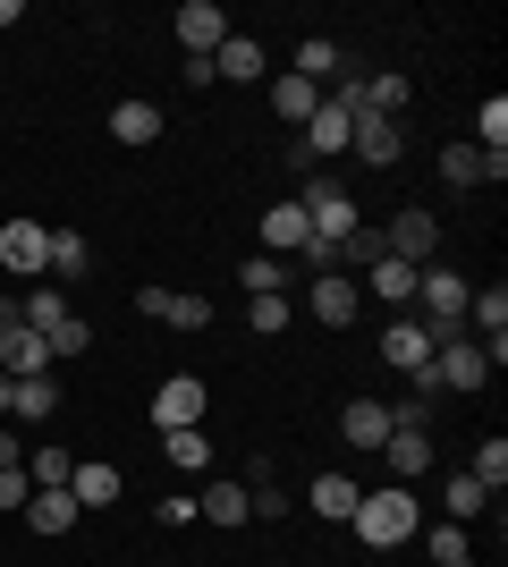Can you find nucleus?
Instances as JSON below:
<instances>
[{
  "label": "nucleus",
  "mask_w": 508,
  "mask_h": 567,
  "mask_svg": "<svg viewBox=\"0 0 508 567\" xmlns=\"http://www.w3.org/2000/svg\"><path fill=\"white\" fill-rule=\"evenodd\" d=\"M475 144H484V153H508V102H500V94L475 111Z\"/></svg>",
  "instance_id": "37"
},
{
  "label": "nucleus",
  "mask_w": 508,
  "mask_h": 567,
  "mask_svg": "<svg viewBox=\"0 0 508 567\" xmlns=\"http://www.w3.org/2000/svg\"><path fill=\"white\" fill-rule=\"evenodd\" d=\"M111 136L120 144H153L162 136V111H153V102H120V111H111Z\"/></svg>",
  "instance_id": "31"
},
{
  "label": "nucleus",
  "mask_w": 508,
  "mask_h": 567,
  "mask_svg": "<svg viewBox=\"0 0 508 567\" xmlns=\"http://www.w3.org/2000/svg\"><path fill=\"white\" fill-rule=\"evenodd\" d=\"M162 450H169V466H178V474H204V466H212V441H204V424L162 432Z\"/></svg>",
  "instance_id": "30"
},
{
  "label": "nucleus",
  "mask_w": 508,
  "mask_h": 567,
  "mask_svg": "<svg viewBox=\"0 0 508 567\" xmlns=\"http://www.w3.org/2000/svg\"><path fill=\"white\" fill-rule=\"evenodd\" d=\"M0 373H51V348H43V331H25V322H0Z\"/></svg>",
  "instance_id": "16"
},
{
  "label": "nucleus",
  "mask_w": 508,
  "mask_h": 567,
  "mask_svg": "<svg viewBox=\"0 0 508 567\" xmlns=\"http://www.w3.org/2000/svg\"><path fill=\"white\" fill-rule=\"evenodd\" d=\"M339 432H348L356 450H382V441H390V406H382V399H348V415H339Z\"/></svg>",
  "instance_id": "22"
},
{
  "label": "nucleus",
  "mask_w": 508,
  "mask_h": 567,
  "mask_svg": "<svg viewBox=\"0 0 508 567\" xmlns=\"http://www.w3.org/2000/svg\"><path fill=\"white\" fill-rule=\"evenodd\" d=\"M415 280H424V271H407V262H364V288H373V297H382V306H398V313H407L415 306Z\"/></svg>",
  "instance_id": "20"
},
{
  "label": "nucleus",
  "mask_w": 508,
  "mask_h": 567,
  "mask_svg": "<svg viewBox=\"0 0 508 567\" xmlns=\"http://www.w3.org/2000/svg\"><path fill=\"white\" fill-rule=\"evenodd\" d=\"M458 567H475V559H458Z\"/></svg>",
  "instance_id": "42"
},
{
  "label": "nucleus",
  "mask_w": 508,
  "mask_h": 567,
  "mask_svg": "<svg viewBox=\"0 0 508 567\" xmlns=\"http://www.w3.org/2000/svg\"><path fill=\"white\" fill-rule=\"evenodd\" d=\"M356 483H348V474H314V492H305V508H314V517H331V525H348L356 517Z\"/></svg>",
  "instance_id": "24"
},
{
  "label": "nucleus",
  "mask_w": 508,
  "mask_h": 567,
  "mask_svg": "<svg viewBox=\"0 0 508 567\" xmlns=\"http://www.w3.org/2000/svg\"><path fill=\"white\" fill-rule=\"evenodd\" d=\"M271 111H280V127H305V118L322 111V85H305L297 69H280L271 76Z\"/></svg>",
  "instance_id": "18"
},
{
  "label": "nucleus",
  "mask_w": 508,
  "mask_h": 567,
  "mask_svg": "<svg viewBox=\"0 0 508 567\" xmlns=\"http://www.w3.org/2000/svg\"><path fill=\"white\" fill-rule=\"evenodd\" d=\"M60 415V381L51 373H25L18 390H9V424H51Z\"/></svg>",
  "instance_id": "17"
},
{
  "label": "nucleus",
  "mask_w": 508,
  "mask_h": 567,
  "mask_svg": "<svg viewBox=\"0 0 508 567\" xmlns=\"http://www.w3.org/2000/svg\"><path fill=\"white\" fill-rule=\"evenodd\" d=\"M238 280H246V297H280L289 262H280V255H246V271H238Z\"/></svg>",
  "instance_id": "36"
},
{
  "label": "nucleus",
  "mask_w": 508,
  "mask_h": 567,
  "mask_svg": "<svg viewBox=\"0 0 508 567\" xmlns=\"http://www.w3.org/2000/svg\"><path fill=\"white\" fill-rule=\"evenodd\" d=\"M348 525H356V543L398 550V543L415 534V525H424V508H415V492H407V483H382V492H364V499H356V517H348Z\"/></svg>",
  "instance_id": "1"
},
{
  "label": "nucleus",
  "mask_w": 508,
  "mask_h": 567,
  "mask_svg": "<svg viewBox=\"0 0 508 567\" xmlns=\"http://www.w3.org/2000/svg\"><path fill=\"white\" fill-rule=\"evenodd\" d=\"M43 348H51V364H76V355L94 348V331H85V313H69L60 331H43Z\"/></svg>",
  "instance_id": "35"
},
{
  "label": "nucleus",
  "mask_w": 508,
  "mask_h": 567,
  "mask_svg": "<svg viewBox=\"0 0 508 567\" xmlns=\"http://www.w3.org/2000/svg\"><path fill=\"white\" fill-rule=\"evenodd\" d=\"M212 76H229V85H263V76H271V51L255 43V34H229V43L212 51Z\"/></svg>",
  "instance_id": "14"
},
{
  "label": "nucleus",
  "mask_w": 508,
  "mask_h": 567,
  "mask_svg": "<svg viewBox=\"0 0 508 567\" xmlns=\"http://www.w3.org/2000/svg\"><path fill=\"white\" fill-rule=\"evenodd\" d=\"M433 381H440V390H484V381H491V355H484V339H440V348H433Z\"/></svg>",
  "instance_id": "7"
},
{
  "label": "nucleus",
  "mask_w": 508,
  "mask_h": 567,
  "mask_svg": "<svg viewBox=\"0 0 508 567\" xmlns=\"http://www.w3.org/2000/svg\"><path fill=\"white\" fill-rule=\"evenodd\" d=\"M382 457H390V483H415V474L433 466V432H390Z\"/></svg>",
  "instance_id": "21"
},
{
  "label": "nucleus",
  "mask_w": 508,
  "mask_h": 567,
  "mask_svg": "<svg viewBox=\"0 0 508 567\" xmlns=\"http://www.w3.org/2000/svg\"><path fill=\"white\" fill-rule=\"evenodd\" d=\"M255 237H263V255H297V246H305V237H314V220H305V204H271L263 220H255Z\"/></svg>",
  "instance_id": "15"
},
{
  "label": "nucleus",
  "mask_w": 508,
  "mask_h": 567,
  "mask_svg": "<svg viewBox=\"0 0 508 567\" xmlns=\"http://www.w3.org/2000/svg\"><path fill=\"white\" fill-rule=\"evenodd\" d=\"M69 499H76V508H111V499H120V466L85 457V466L69 474Z\"/></svg>",
  "instance_id": "23"
},
{
  "label": "nucleus",
  "mask_w": 508,
  "mask_h": 567,
  "mask_svg": "<svg viewBox=\"0 0 508 567\" xmlns=\"http://www.w3.org/2000/svg\"><path fill=\"white\" fill-rule=\"evenodd\" d=\"M204 406H212V390L195 373H169L162 390H153V432H187V424H204Z\"/></svg>",
  "instance_id": "6"
},
{
  "label": "nucleus",
  "mask_w": 508,
  "mask_h": 567,
  "mask_svg": "<svg viewBox=\"0 0 508 567\" xmlns=\"http://www.w3.org/2000/svg\"><path fill=\"white\" fill-rule=\"evenodd\" d=\"M69 474H76L69 450H34L25 457V483H34V492H69Z\"/></svg>",
  "instance_id": "32"
},
{
  "label": "nucleus",
  "mask_w": 508,
  "mask_h": 567,
  "mask_svg": "<svg viewBox=\"0 0 508 567\" xmlns=\"http://www.w3.org/2000/svg\"><path fill=\"white\" fill-rule=\"evenodd\" d=\"M433 559H440V567L466 559V525H433Z\"/></svg>",
  "instance_id": "40"
},
{
  "label": "nucleus",
  "mask_w": 508,
  "mask_h": 567,
  "mask_svg": "<svg viewBox=\"0 0 508 567\" xmlns=\"http://www.w3.org/2000/svg\"><path fill=\"white\" fill-rule=\"evenodd\" d=\"M466 474H475V483L500 499V483H508V441H500V432H484V450H475V466H466Z\"/></svg>",
  "instance_id": "34"
},
{
  "label": "nucleus",
  "mask_w": 508,
  "mask_h": 567,
  "mask_svg": "<svg viewBox=\"0 0 508 567\" xmlns=\"http://www.w3.org/2000/svg\"><path fill=\"white\" fill-rule=\"evenodd\" d=\"M169 25H178V43H187V60H212V51L229 43V18H220L212 0H187V9H178Z\"/></svg>",
  "instance_id": "12"
},
{
  "label": "nucleus",
  "mask_w": 508,
  "mask_h": 567,
  "mask_svg": "<svg viewBox=\"0 0 508 567\" xmlns=\"http://www.w3.org/2000/svg\"><path fill=\"white\" fill-rule=\"evenodd\" d=\"M466 322L484 339H508V288H475V306H466Z\"/></svg>",
  "instance_id": "33"
},
{
  "label": "nucleus",
  "mask_w": 508,
  "mask_h": 567,
  "mask_svg": "<svg viewBox=\"0 0 508 567\" xmlns=\"http://www.w3.org/2000/svg\"><path fill=\"white\" fill-rule=\"evenodd\" d=\"M348 127H356V102L322 94V111L305 118V153H314V162H339V153H348Z\"/></svg>",
  "instance_id": "13"
},
{
  "label": "nucleus",
  "mask_w": 508,
  "mask_h": 567,
  "mask_svg": "<svg viewBox=\"0 0 508 567\" xmlns=\"http://www.w3.org/2000/svg\"><path fill=\"white\" fill-rule=\"evenodd\" d=\"M69 313H76V306H69V288H51V280L34 288V297H18V322H25V331H60Z\"/></svg>",
  "instance_id": "25"
},
{
  "label": "nucleus",
  "mask_w": 508,
  "mask_h": 567,
  "mask_svg": "<svg viewBox=\"0 0 508 567\" xmlns=\"http://www.w3.org/2000/svg\"><path fill=\"white\" fill-rule=\"evenodd\" d=\"M297 204H305V220H314V237H331V246H348V237L364 229V220H356V195L339 187L331 169H314V178H305V195H297Z\"/></svg>",
  "instance_id": "3"
},
{
  "label": "nucleus",
  "mask_w": 508,
  "mask_h": 567,
  "mask_svg": "<svg viewBox=\"0 0 508 567\" xmlns=\"http://www.w3.org/2000/svg\"><path fill=\"white\" fill-rule=\"evenodd\" d=\"M297 262H305V271H348V246H331V237H305V246H297Z\"/></svg>",
  "instance_id": "38"
},
{
  "label": "nucleus",
  "mask_w": 508,
  "mask_h": 567,
  "mask_svg": "<svg viewBox=\"0 0 508 567\" xmlns=\"http://www.w3.org/2000/svg\"><path fill=\"white\" fill-rule=\"evenodd\" d=\"M195 517H212V525H246V517H255V499H246V483H212V492L195 499Z\"/></svg>",
  "instance_id": "28"
},
{
  "label": "nucleus",
  "mask_w": 508,
  "mask_h": 567,
  "mask_svg": "<svg viewBox=\"0 0 508 567\" xmlns=\"http://www.w3.org/2000/svg\"><path fill=\"white\" fill-rule=\"evenodd\" d=\"M85 271H94V255H85V237H76V229H51L43 280H51V288H69V280H85Z\"/></svg>",
  "instance_id": "19"
},
{
  "label": "nucleus",
  "mask_w": 508,
  "mask_h": 567,
  "mask_svg": "<svg viewBox=\"0 0 508 567\" xmlns=\"http://www.w3.org/2000/svg\"><path fill=\"white\" fill-rule=\"evenodd\" d=\"M348 153H356L364 169H398V162H407V136H398V118L356 111V127H348Z\"/></svg>",
  "instance_id": "8"
},
{
  "label": "nucleus",
  "mask_w": 508,
  "mask_h": 567,
  "mask_svg": "<svg viewBox=\"0 0 508 567\" xmlns=\"http://www.w3.org/2000/svg\"><path fill=\"white\" fill-rule=\"evenodd\" d=\"M433 246H440V220L424 213V204H407V213L382 229V255H390V262H407V271H424V262H433Z\"/></svg>",
  "instance_id": "5"
},
{
  "label": "nucleus",
  "mask_w": 508,
  "mask_h": 567,
  "mask_svg": "<svg viewBox=\"0 0 508 567\" xmlns=\"http://www.w3.org/2000/svg\"><path fill=\"white\" fill-rule=\"evenodd\" d=\"M433 348H440V339L424 331L415 313H398V322H390V331H382V364H398V373H407L415 390H424V399H433V390H440V381H433Z\"/></svg>",
  "instance_id": "4"
},
{
  "label": "nucleus",
  "mask_w": 508,
  "mask_h": 567,
  "mask_svg": "<svg viewBox=\"0 0 508 567\" xmlns=\"http://www.w3.org/2000/svg\"><path fill=\"white\" fill-rule=\"evenodd\" d=\"M34 499V483H25V466H0V508H25Z\"/></svg>",
  "instance_id": "41"
},
{
  "label": "nucleus",
  "mask_w": 508,
  "mask_h": 567,
  "mask_svg": "<svg viewBox=\"0 0 508 567\" xmlns=\"http://www.w3.org/2000/svg\"><path fill=\"white\" fill-rule=\"evenodd\" d=\"M43 255H51L43 220H9V229H0V262H9L18 280H43Z\"/></svg>",
  "instance_id": "11"
},
{
  "label": "nucleus",
  "mask_w": 508,
  "mask_h": 567,
  "mask_svg": "<svg viewBox=\"0 0 508 567\" xmlns=\"http://www.w3.org/2000/svg\"><path fill=\"white\" fill-rule=\"evenodd\" d=\"M415 306H424V331H433V339H458V331H466V306H475V288H466L449 262H424Z\"/></svg>",
  "instance_id": "2"
},
{
  "label": "nucleus",
  "mask_w": 508,
  "mask_h": 567,
  "mask_svg": "<svg viewBox=\"0 0 508 567\" xmlns=\"http://www.w3.org/2000/svg\"><path fill=\"white\" fill-rule=\"evenodd\" d=\"M18 517H25V525H34V534L51 543V534H69V525H76V499H69V492H34V499L18 508Z\"/></svg>",
  "instance_id": "26"
},
{
  "label": "nucleus",
  "mask_w": 508,
  "mask_h": 567,
  "mask_svg": "<svg viewBox=\"0 0 508 567\" xmlns=\"http://www.w3.org/2000/svg\"><path fill=\"white\" fill-rule=\"evenodd\" d=\"M246 322H255L263 339H280V331H289V297H255V306H246Z\"/></svg>",
  "instance_id": "39"
},
{
  "label": "nucleus",
  "mask_w": 508,
  "mask_h": 567,
  "mask_svg": "<svg viewBox=\"0 0 508 567\" xmlns=\"http://www.w3.org/2000/svg\"><path fill=\"white\" fill-rule=\"evenodd\" d=\"M440 508H449V525H466V517H484V508H491V492L475 483V474H449V483H440Z\"/></svg>",
  "instance_id": "29"
},
{
  "label": "nucleus",
  "mask_w": 508,
  "mask_h": 567,
  "mask_svg": "<svg viewBox=\"0 0 508 567\" xmlns=\"http://www.w3.org/2000/svg\"><path fill=\"white\" fill-rule=\"evenodd\" d=\"M305 306H314V322H331V331H348V322H356V306H364L356 271H322V280L305 288Z\"/></svg>",
  "instance_id": "9"
},
{
  "label": "nucleus",
  "mask_w": 508,
  "mask_h": 567,
  "mask_svg": "<svg viewBox=\"0 0 508 567\" xmlns=\"http://www.w3.org/2000/svg\"><path fill=\"white\" fill-rule=\"evenodd\" d=\"M297 76H305V85H322V94H331L339 76H348V51H339V43H322V34H314V43L297 51Z\"/></svg>",
  "instance_id": "27"
},
{
  "label": "nucleus",
  "mask_w": 508,
  "mask_h": 567,
  "mask_svg": "<svg viewBox=\"0 0 508 567\" xmlns=\"http://www.w3.org/2000/svg\"><path fill=\"white\" fill-rule=\"evenodd\" d=\"M440 178H449V187H500L508 178V153H484V144H440Z\"/></svg>",
  "instance_id": "10"
}]
</instances>
